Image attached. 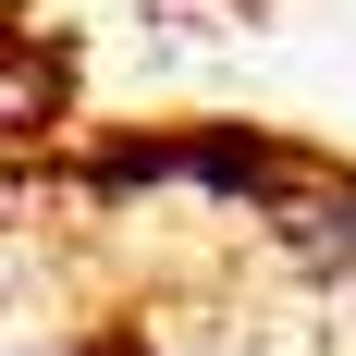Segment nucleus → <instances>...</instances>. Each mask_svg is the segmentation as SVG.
<instances>
[{
    "mask_svg": "<svg viewBox=\"0 0 356 356\" xmlns=\"http://www.w3.org/2000/svg\"><path fill=\"white\" fill-rule=\"evenodd\" d=\"M307 221H320V258H344V270H356V184H332Z\"/></svg>",
    "mask_w": 356,
    "mask_h": 356,
    "instance_id": "1",
    "label": "nucleus"
}]
</instances>
